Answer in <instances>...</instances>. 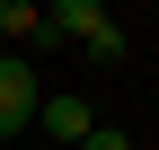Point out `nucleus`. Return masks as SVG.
<instances>
[{
  "instance_id": "obj_4",
  "label": "nucleus",
  "mask_w": 159,
  "mask_h": 150,
  "mask_svg": "<svg viewBox=\"0 0 159 150\" xmlns=\"http://www.w3.org/2000/svg\"><path fill=\"white\" fill-rule=\"evenodd\" d=\"M80 150H133V133H124V124H97V133L80 141Z\"/></svg>"
},
{
  "instance_id": "obj_3",
  "label": "nucleus",
  "mask_w": 159,
  "mask_h": 150,
  "mask_svg": "<svg viewBox=\"0 0 159 150\" xmlns=\"http://www.w3.org/2000/svg\"><path fill=\"white\" fill-rule=\"evenodd\" d=\"M35 124H44L62 150H80V141L97 133V106H89V97H44V106H35Z\"/></svg>"
},
{
  "instance_id": "obj_2",
  "label": "nucleus",
  "mask_w": 159,
  "mask_h": 150,
  "mask_svg": "<svg viewBox=\"0 0 159 150\" xmlns=\"http://www.w3.org/2000/svg\"><path fill=\"white\" fill-rule=\"evenodd\" d=\"M35 106H44V97H35V62H27V53H0V141L27 133Z\"/></svg>"
},
{
  "instance_id": "obj_1",
  "label": "nucleus",
  "mask_w": 159,
  "mask_h": 150,
  "mask_svg": "<svg viewBox=\"0 0 159 150\" xmlns=\"http://www.w3.org/2000/svg\"><path fill=\"white\" fill-rule=\"evenodd\" d=\"M53 35H62V44H80V53H97V62H124V27H115L106 9H97V0H53Z\"/></svg>"
}]
</instances>
